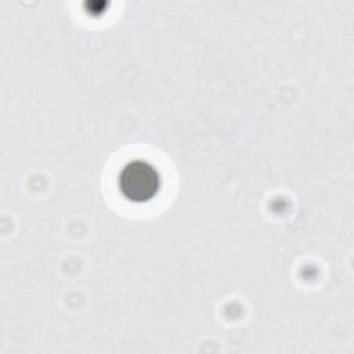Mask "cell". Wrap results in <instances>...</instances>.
I'll return each mask as SVG.
<instances>
[{"label": "cell", "mask_w": 354, "mask_h": 354, "mask_svg": "<svg viewBox=\"0 0 354 354\" xmlns=\"http://www.w3.org/2000/svg\"><path fill=\"white\" fill-rule=\"evenodd\" d=\"M159 181L156 169L144 160L127 163L119 174L120 192L133 202L151 199L159 189Z\"/></svg>", "instance_id": "obj_1"}]
</instances>
